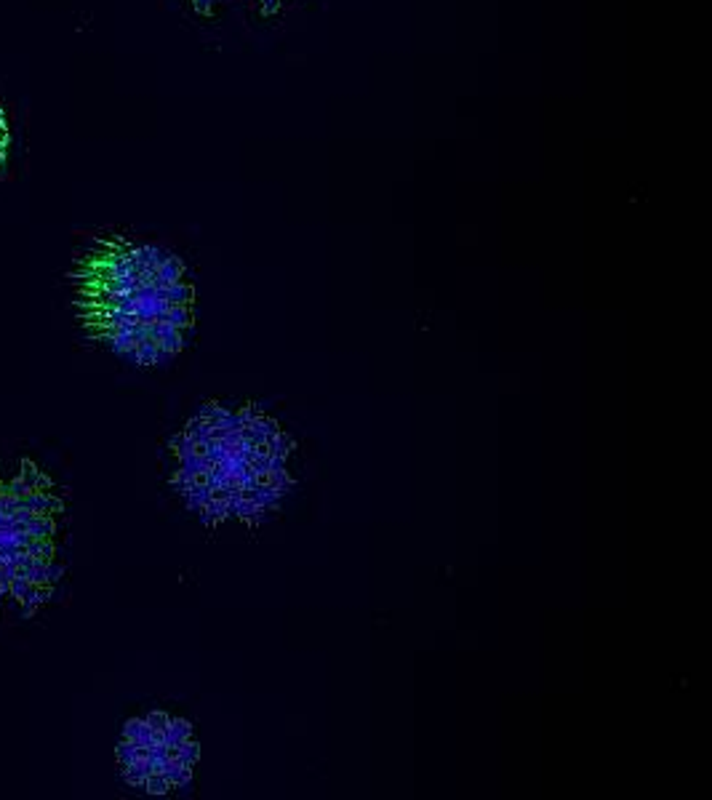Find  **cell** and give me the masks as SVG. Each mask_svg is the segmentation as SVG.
Returning <instances> with one entry per match:
<instances>
[{
	"instance_id": "30bf717a",
	"label": "cell",
	"mask_w": 712,
	"mask_h": 800,
	"mask_svg": "<svg viewBox=\"0 0 712 800\" xmlns=\"http://www.w3.org/2000/svg\"><path fill=\"white\" fill-rule=\"evenodd\" d=\"M281 8V0H262V11L265 14H275Z\"/></svg>"
},
{
	"instance_id": "ba28073f",
	"label": "cell",
	"mask_w": 712,
	"mask_h": 800,
	"mask_svg": "<svg viewBox=\"0 0 712 800\" xmlns=\"http://www.w3.org/2000/svg\"><path fill=\"white\" fill-rule=\"evenodd\" d=\"M8 144H11V134H8V123H6V115L0 110V166L6 163V155H8Z\"/></svg>"
},
{
	"instance_id": "7a4b0ae2",
	"label": "cell",
	"mask_w": 712,
	"mask_h": 800,
	"mask_svg": "<svg viewBox=\"0 0 712 800\" xmlns=\"http://www.w3.org/2000/svg\"><path fill=\"white\" fill-rule=\"evenodd\" d=\"M19 507L35 512V515H51L61 507V501L57 497H51L48 491H30L19 499Z\"/></svg>"
},
{
	"instance_id": "3957f363",
	"label": "cell",
	"mask_w": 712,
	"mask_h": 800,
	"mask_svg": "<svg viewBox=\"0 0 712 800\" xmlns=\"http://www.w3.org/2000/svg\"><path fill=\"white\" fill-rule=\"evenodd\" d=\"M27 486H30V491H48L51 488V478L45 475V472H41L35 464L30 459L21 461V475H19Z\"/></svg>"
},
{
	"instance_id": "9c48e42d",
	"label": "cell",
	"mask_w": 712,
	"mask_h": 800,
	"mask_svg": "<svg viewBox=\"0 0 712 800\" xmlns=\"http://www.w3.org/2000/svg\"><path fill=\"white\" fill-rule=\"evenodd\" d=\"M61 577H64V568L57 566V563H48V584H57Z\"/></svg>"
},
{
	"instance_id": "7c38bea8",
	"label": "cell",
	"mask_w": 712,
	"mask_h": 800,
	"mask_svg": "<svg viewBox=\"0 0 712 800\" xmlns=\"http://www.w3.org/2000/svg\"><path fill=\"white\" fill-rule=\"evenodd\" d=\"M0 494H3V483H0Z\"/></svg>"
},
{
	"instance_id": "6da1fadb",
	"label": "cell",
	"mask_w": 712,
	"mask_h": 800,
	"mask_svg": "<svg viewBox=\"0 0 712 800\" xmlns=\"http://www.w3.org/2000/svg\"><path fill=\"white\" fill-rule=\"evenodd\" d=\"M179 461L174 488L205 523L259 520L285 497L291 443L254 406L208 403L171 440Z\"/></svg>"
},
{
	"instance_id": "8992f818",
	"label": "cell",
	"mask_w": 712,
	"mask_h": 800,
	"mask_svg": "<svg viewBox=\"0 0 712 800\" xmlns=\"http://www.w3.org/2000/svg\"><path fill=\"white\" fill-rule=\"evenodd\" d=\"M30 590H32V581L27 579V577H11V581H8V595L17 598L19 603L27 598Z\"/></svg>"
},
{
	"instance_id": "5b68a950",
	"label": "cell",
	"mask_w": 712,
	"mask_h": 800,
	"mask_svg": "<svg viewBox=\"0 0 712 800\" xmlns=\"http://www.w3.org/2000/svg\"><path fill=\"white\" fill-rule=\"evenodd\" d=\"M57 526H54V518L51 515H32L30 523H27V534L30 537H54Z\"/></svg>"
},
{
	"instance_id": "277c9868",
	"label": "cell",
	"mask_w": 712,
	"mask_h": 800,
	"mask_svg": "<svg viewBox=\"0 0 712 800\" xmlns=\"http://www.w3.org/2000/svg\"><path fill=\"white\" fill-rule=\"evenodd\" d=\"M30 555L35 560H43V563H51L54 560V541L51 537H32L24 547Z\"/></svg>"
},
{
	"instance_id": "52a82bcc",
	"label": "cell",
	"mask_w": 712,
	"mask_h": 800,
	"mask_svg": "<svg viewBox=\"0 0 712 800\" xmlns=\"http://www.w3.org/2000/svg\"><path fill=\"white\" fill-rule=\"evenodd\" d=\"M3 494L14 497V499H21L24 494H30V486H27V483H24V480H21V478L8 480V483H3Z\"/></svg>"
},
{
	"instance_id": "8fae6325",
	"label": "cell",
	"mask_w": 712,
	"mask_h": 800,
	"mask_svg": "<svg viewBox=\"0 0 712 800\" xmlns=\"http://www.w3.org/2000/svg\"><path fill=\"white\" fill-rule=\"evenodd\" d=\"M192 3H195V8H198L201 14H208V11H211V3H214V0H192Z\"/></svg>"
}]
</instances>
